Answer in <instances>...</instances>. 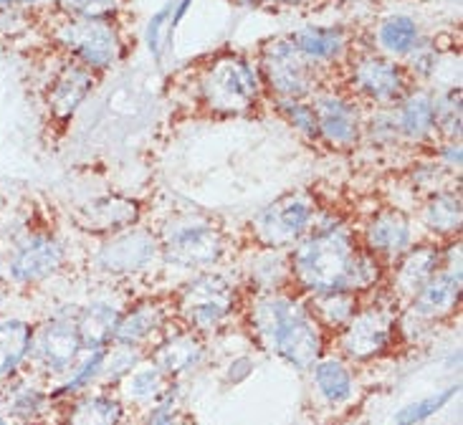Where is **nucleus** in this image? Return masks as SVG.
Masks as SVG:
<instances>
[{"instance_id": "nucleus-47", "label": "nucleus", "mask_w": 463, "mask_h": 425, "mask_svg": "<svg viewBox=\"0 0 463 425\" xmlns=\"http://www.w3.org/2000/svg\"><path fill=\"white\" fill-rule=\"evenodd\" d=\"M250 367H253V364H250L249 357H238L236 363L228 367V380H231V382H241V380H246V377L250 375Z\"/></svg>"}, {"instance_id": "nucleus-2", "label": "nucleus", "mask_w": 463, "mask_h": 425, "mask_svg": "<svg viewBox=\"0 0 463 425\" xmlns=\"http://www.w3.org/2000/svg\"><path fill=\"white\" fill-rule=\"evenodd\" d=\"M249 325L263 350L294 367H312L325 354V329L314 319L307 297L287 291L253 294Z\"/></svg>"}, {"instance_id": "nucleus-32", "label": "nucleus", "mask_w": 463, "mask_h": 425, "mask_svg": "<svg viewBox=\"0 0 463 425\" xmlns=\"http://www.w3.org/2000/svg\"><path fill=\"white\" fill-rule=\"evenodd\" d=\"M420 41V25L411 15H388L377 25V46L388 53L390 59H405L413 46Z\"/></svg>"}, {"instance_id": "nucleus-20", "label": "nucleus", "mask_w": 463, "mask_h": 425, "mask_svg": "<svg viewBox=\"0 0 463 425\" xmlns=\"http://www.w3.org/2000/svg\"><path fill=\"white\" fill-rule=\"evenodd\" d=\"M291 41L312 66L339 63L350 56V36L339 25H307L299 28Z\"/></svg>"}, {"instance_id": "nucleus-45", "label": "nucleus", "mask_w": 463, "mask_h": 425, "mask_svg": "<svg viewBox=\"0 0 463 425\" xmlns=\"http://www.w3.org/2000/svg\"><path fill=\"white\" fill-rule=\"evenodd\" d=\"M241 8H249V11H271V8H281L291 0H233Z\"/></svg>"}, {"instance_id": "nucleus-16", "label": "nucleus", "mask_w": 463, "mask_h": 425, "mask_svg": "<svg viewBox=\"0 0 463 425\" xmlns=\"http://www.w3.org/2000/svg\"><path fill=\"white\" fill-rule=\"evenodd\" d=\"M458 304H461V269L439 266V271L408 301L405 314L420 325H433L453 316L458 312Z\"/></svg>"}, {"instance_id": "nucleus-17", "label": "nucleus", "mask_w": 463, "mask_h": 425, "mask_svg": "<svg viewBox=\"0 0 463 425\" xmlns=\"http://www.w3.org/2000/svg\"><path fill=\"white\" fill-rule=\"evenodd\" d=\"M139 218H142V205L137 198H127L119 193L94 198L74 212L76 225L89 236L99 238H109L119 231H127L137 225Z\"/></svg>"}, {"instance_id": "nucleus-19", "label": "nucleus", "mask_w": 463, "mask_h": 425, "mask_svg": "<svg viewBox=\"0 0 463 425\" xmlns=\"http://www.w3.org/2000/svg\"><path fill=\"white\" fill-rule=\"evenodd\" d=\"M94 87H97V74L91 69L76 61L63 63L61 71H56V76L51 79L46 91V109L51 119L56 122L71 119Z\"/></svg>"}, {"instance_id": "nucleus-21", "label": "nucleus", "mask_w": 463, "mask_h": 425, "mask_svg": "<svg viewBox=\"0 0 463 425\" xmlns=\"http://www.w3.org/2000/svg\"><path fill=\"white\" fill-rule=\"evenodd\" d=\"M170 319V312L163 301L157 299H142L132 304L117 322L112 342H122V345H132V347H142L145 342H150L155 335H160Z\"/></svg>"}, {"instance_id": "nucleus-30", "label": "nucleus", "mask_w": 463, "mask_h": 425, "mask_svg": "<svg viewBox=\"0 0 463 425\" xmlns=\"http://www.w3.org/2000/svg\"><path fill=\"white\" fill-rule=\"evenodd\" d=\"M307 304L312 309L314 319L322 329L342 332L350 325L352 316L360 309V297L350 291H332V294H314L307 297Z\"/></svg>"}, {"instance_id": "nucleus-28", "label": "nucleus", "mask_w": 463, "mask_h": 425, "mask_svg": "<svg viewBox=\"0 0 463 425\" xmlns=\"http://www.w3.org/2000/svg\"><path fill=\"white\" fill-rule=\"evenodd\" d=\"M125 408L119 398L107 392L76 395L66 411V425H119Z\"/></svg>"}, {"instance_id": "nucleus-12", "label": "nucleus", "mask_w": 463, "mask_h": 425, "mask_svg": "<svg viewBox=\"0 0 463 425\" xmlns=\"http://www.w3.org/2000/svg\"><path fill=\"white\" fill-rule=\"evenodd\" d=\"M317 132L335 150H352L363 139V114L357 101L339 91H317L309 99Z\"/></svg>"}, {"instance_id": "nucleus-25", "label": "nucleus", "mask_w": 463, "mask_h": 425, "mask_svg": "<svg viewBox=\"0 0 463 425\" xmlns=\"http://www.w3.org/2000/svg\"><path fill=\"white\" fill-rule=\"evenodd\" d=\"M33 326L21 316L0 319V380H13L31 357Z\"/></svg>"}, {"instance_id": "nucleus-37", "label": "nucleus", "mask_w": 463, "mask_h": 425, "mask_svg": "<svg viewBox=\"0 0 463 425\" xmlns=\"http://www.w3.org/2000/svg\"><path fill=\"white\" fill-rule=\"evenodd\" d=\"M276 112L281 114L287 119V125L299 132L301 137L307 139H319V132H317V117H314V109L309 99H274Z\"/></svg>"}, {"instance_id": "nucleus-39", "label": "nucleus", "mask_w": 463, "mask_h": 425, "mask_svg": "<svg viewBox=\"0 0 463 425\" xmlns=\"http://www.w3.org/2000/svg\"><path fill=\"white\" fill-rule=\"evenodd\" d=\"M363 137L370 139L375 147H390L395 142H401V129L395 119V109H377L373 117H367L363 122Z\"/></svg>"}, {"instance_id": "nucleus-33", "label": "nucleus", "mask_w": 463, "mask_h": 425, "mask_svg": "<svg viewBox=\"0 0 463 425\" xmlns=\"http://www.w3.org/2000/svg\"><path fill=\"white\" fill-rule=\"evenodd\" d=\"M3 408L8 411L5 415H11L13 420H36L51 401L46 392L31 388V382L25 380H15L11 388L3 390Z\"/></svg>"}, {"instance_id": "nucleus-43", "label": "nucleus", "mask_w": 463, "mask_h": 425, "mask_svg": "<svg viewBox=\"0 0 463 425\" xmlns=\"http://www.w3.org/2000/svg\"><path fill=\"white\" fill-rule=\"evenodd\" d=\"M31 24L25 8H0V33H21Z\"/></svg>"}, {"instance_id": "nucleus-42", "label": "nucleus", "mask_w": 463, "mask_h": 425, "mask_svg": "<svg viewBox=\"0 0 463 425\" xmlns=\"http://www.w3.org/2000/svg\"><path fill=\"white\" fill-rule=\"evenodd\" d=\"M405 59H408L405 71L411 76V81H415V79H430L433 71H436V66H439V49L430 41L420 38Z\"/></svg>"}, {"instance_id": "nucleus-8", "label": "nucleus", "mask_w": 463, "mask_h": 425, "mask_svg": "<svg viewBox=\"0 0 463 425\" xmlns=\"http://www.w3.org/2000/svg\"><path fill=\"white\" fill-rule=\"evenodd\" d=\"M53 41L61 46L71 61L101 74L122 59L125 43L112 21H89V18H66L53 28Z\"/></svg>"}, {"instance_id": "nucleus-49", "label": "nucleus", "mask_w": 463, "mask_h": 425, "mask_svg": "<svg viewBox=\"0 0 463 425\" xmlns=\"http://www.w3.org/2000/svg\"><path fill=\"white\" fill-rule=\"evenodd\" d=\"M0 284H5V250L0 249Z\"/></svg>"}, {"instance_id": "nucleus-40", "label": "nucleus", "mask_w": 463, "mask_h": 425, "mask_svg": "<svg viewBox=\"0 0 463 425\" xmlns=\"http://www.w3.org/2000/svg\"><path fill=\"white\" fill-rule=\"evenodd\" d=\"M173 3L175 0H167L160 11L155 13L147 24V31H145V43H147V51L155 61H163L165 43H173L170 41V18H173Z\"/></svg>"}, {"instance_id": "nucleus-44", "label": "nucleus", "mask_w": 463, "mask_h": 425, "mask_svg": "<svg viewBox=\"0 0 463 425\" xmlns=\"http://www.w3.org/2000/svg\"><path fill=\"white\" fill-rule=\"evenodd\" d=\"M461 142L458 139H446V145H440L439 147V163L446 167V170H451L458 175V170H461Z\"/></svg>"}, {"instance_id": "nucleus-38", "label": "nucleus", "mask_w": 463, "mask_h": 425, "mask_svg": "<svg viewBox=\"0 0 463 425\" xmlns=\"http://www.w3.org/2000/svg\"><path fill=\"white\" fill-rule=\"evenodd\" d=\"M461 390V385H453V388L443 390V392H436V395H428L423 401H415L411 405H405L401 408L398 413H395V425H418L428 420L430 415H436L443 408V405H449L451 398Z\"/></svg>"}, {"instance_id": "nucleus-52", "label": "nucleus", "mask_w": 463, "mask_h": 425, "mask_svg": "<svg viewBox=\"0 0 463 425\" xmlns=\"http://www.w3.org/2000/svg\"><path fill=\"white\" fill-rule=\"evenodd\" d=\"M3 398H5V395H3V388H0V411H3Z\"/></svg>"}, {"instance_id": "nucleus-24", "label": "nucleus", "mask_w": 463, "mask_h": 425, "mask_svg": "<svg viewBox=\"0 0 463 425\" xmlns=\"http://www.w3.org/2000/svg\"><path fill=\"white\" fill-rule=\"evenodd\" d=\"M203 360V342L201 335L183 329L177 335H167L163 342L155 347V364L163 370L165 375L177 377L185 375L195 364Z\"/></svg>"}, {"instance_id": "nucleus-11", "label": "nucleus", "mask_w": 463, "mask_h": 425, "mask_svg": "<svg viewBox=\"0 0 463 425\" xmlns=\"http://www.w3.org/2000/svg\"><path fill=\"white\" fill-rule=\"evenodd\" d=\"M347 84L357 97L373 101L377 107H392L413 89L405 66L383 53L352 56Z\"/></svg>"}, {"instance_id": "nucleus-51", "label": "nucleus", "mask_w": 463, "mask_h": 425, "mask_svg": "<svg viewBox=\"0 0 463 425\" xmlns=\"http://www.w3.org/2000/svg\"><path fill=\"white\" fill-rule=\"evenodd\" d=\"M5 304V291H3V284H0V307Z\"/></svg>"}, {"instance_id": "nucleus-53", "label": "nucleus", "mask_w": 463, "mask_h": 425, "mask_svg": "<svg viewBox=\"0 0 463 425\" xmlns=\"http://www.w3.org/2000/svg\"><path fill=\"white\" fill-rule=\"evenodd\" d=\"M170 425H188V423H175V420H173V423H170Z\"/></svg>"}, {"instance_id": "nucleus-34", "label": "nucleus", "mask_w": 463, "mask_h": 425, "mask_svg": "<svg viewBox=\"0 0 463 425\" xmlns=\"http://www.w3.org/2000/svg\"><path fill=\"white\" fill-rule=\"evenodd\" d=\"M461 89H446L433 94V119L436 135L446 139H461Z\"/></svg>"}, {"instance_id": "nucleus-31", "label": "nucleus", "mask_w": 463, "mask_h": 425, "mask_svg": "<svg viewBox=\"0 0 463 425\" xmlns=\"http://www.w3.org/2000/svg\"><path fill=\"white\" fill-rule=\"evenodd\" d=\"M119 316L122 314L117 312L112 304H104V301H97V304H91V307H87L84 312L79 314L76 329H79V337H81L84 350L107 347L114 339V329H117Z\"/></svg>"}, {"instance_id": "nucleus-18", "label": "nucleus", "mask_w": 463, "mask_h": 425, "mask_svg": "<svg viewBox=\"0 0 463 425\" xmlns=\"http://www.w3.org/2000/svg\"><path fill=\"white\" fill-rule=\"evenodd\" d=\"M440 250H443V246L439 241H420V243H413L398 261L392 263V279H390L392 299H413L428 279L439 271Z\"/></svg>"}, {"instance_id": "nucleus-7", "label": "nucleus", "mask_w": 463, "mask_h": 425, "mask_svg": "<svg viewBox=\"0 0 463 425\" xmlns=\"http://www.w3.org/2000/svg\"><path fill=\"white\" fill-rule=\"evenodd\" d=\"M238 287L226 274H198L180 288L177 316L195 335H211L236 312Z\"/></svg>"}, {"instance_id": "nucleus-26", "label": "nucleus", "mask_w": 463, "mask_h": 425, "mask_svg": "<svg viewBox=\"0 0 463 425\" xmlns=\"http://www.w3.org/2000/svg\"><path fill=\"white\" fill-rule=\"evenodd\" d=\"M250 287L256 294L284 291L291 284V259L284 249H259L249 266Z\"/></svg>"}, {"instance_id": "nucleus-29", "label": "nucleus", "mask_w": 463, "mask_h": 425, "mask_svg": "<svg viewBox=\"0 0 463 425\" xmlns=\"http://www.w3.org/2000/svg\"><path fill=\"white\" fill-rule=\"evenodd\" d=\"M312 380L317 392L332 405L347 402L354 390V375L342 357H319L312 364Z\"/></svg>"}, {"instance_id": "nucleus-4", "label": "nucleus", "mask_w": 463, "mask_h": 425, "mask_svg": "<svg viewBox=\"0 0 463 425\" xmlns=\"http://www.w3.org/2000/svg\"><path fill=\"white\" fill-rule=\"evenodd\" d=\"M157 241L160 256L180 269H208L226 256V233L201 212L170 218Z\"/></svg>"}, {"instance_id": "nucleus-10", "label": "nucleus", "mask_w": 463, "mask_h": 425, "mask_svg": "<svg viewBox=\"0 0 463 425\" xmlns=\"http://www.w3.org/2000/svg\"><path fill=\"white\" fill-rule=\"evenodd\" d=\"M66 263L61 238L41 228H24L5 250V281L15 287H36Z\"/></svg>"}, {"instance_id": "nucleus-5", "label": "nucleus", "mask_w": 463, "mask_h": 425, "mask_svg": "<svg viewBox=\"0 0 463 425\" xmlns=\"http://www.w3.org/2000/svg\"><path fill=\"white\" fill-rule=\"evenodd\" d=\"M319 211L322 208L312 193H284L250 218L249 233L259 249L288 250L312 231Z\"/></svg>"}, {"instance_id": "nucleus-22", "label": "nucleus", "mask_w": 463, "mask_h": 425, "mask_svg": "<svg viewBox=\"0 0 463 425\" xmlns=\"http://www.w3.org/2000/svg\"><path fill=\"white\" fill-rule=\"evenodd\" d=\"M395 119L401 129V139L426 145L436 137V119H433V94L426 89H411L395 104Z\"/></svg>"}, {"instance_id": "nucleus-23", "label": "nucleus", "mask_w": 463, "mask_h": 425, "mask_svg": "<svg viewBox=\"0 0 463 425\" xmlns=\"http://www.w3.org/2000/svg\"><path fill=\"white\" fill-rule=\"evenodd\" d=\"M420 223L426 225L428 233H433L436 241H453L461 236L463 205L458 190H440L433 195H426L420 205Z\"/></svg>"}, {"instance_id": "nucleus-36", "label": "nucleus", "mask_w": 463, "mask_h": 425, "mask_svg": "<svg viewBox=\"0 0 463 425\" xmlns=\"http://www.w3.org/2000/svg\"><path fill=\"white\" fill-rule=\"evenodd\" d=\"M458 180L456 173L446 170L443 165L436 160H428V163H418L411 173V183H413L415 193H420L423 198L440 193V190H453V183Z\"/></svg>"}, {"instance_id": "nucleus-15", "label": "nucleus", "mask_w": 463, "mask_h": 425, "mask_svg": "<svg viewBox=\"0 0 463 425\" xmlns=\"http://www.w3.org/2000/svg\"><path fill=\"white\" fill-rule=\"evenodd\" d=\"M357 236L363 249L370 250L385 266H392L415 243L413 221L401 208H383L373 212Z\"/></svg>"}, {"instance_id": "nucleus-14", "label": "nucleus", "mask_w": 463, "mask_h": 425, "mask_svg": "<svg viewBox=\"0 0 463 425\" xmlns=\"http://www.w3.org/2000/svg\"><path fill=\"white\" fill-rule=\"evenodd\" d=\"M160 256V241L150 228L132 225L114 236L104 238L97 261L104 271L114 276H132L145 271Z\"/></svg>"}, {"instance_id": "nucleus-48", "label": "nucleus", "mask_w": 463, "mask_h": 425, "mask_svg": "<svg viewBox=\"0 0 463 425\" xmlns=\"http://www.w3.org/2000/svg\"><path fill=\"white\" fill-rule=\"evenodd\" d=\"M43 3H59V0H0V8H36Z\"/></svg>"}, {"instance_id": "nucleus-3", "label": "nucleus", "mask_w": 463, "mask_h": 425, "mask_svg": "<svg viewBox=\"0 0 463 425\" xmlns=\"http://www.w3.org/2000/svg\"><path fill=\"white\" fill-rule=\"evenodd\" d=\"M203 104L215 114H246L263 97L259 63L238 53H223L203 69L198 81Z\"/></svg>"}, {"instance_id": "nucleus-1", "label": "nucleus", "mask_w": 463, "mask_h": 425, "mask_svg": "<svg viewBox=\"0 0 463 425\" xmlns=\"http://www.w3.org/2000/svg\"><path fill=\"white\" fill-rule=\"evenodd\" d=\"M291 284L304 297L350 291L370 294L385 279V263L363 249L360 236L342 218L319 211L314 228L291 249Z\"/></svg>"}, {"instance_id": "nucleus-41", "label": "nucleus", "mask_w": 463, "mask_h": 425, "mask_svg": "<svg viewBox=\"0 0 463 425\" xmlns=\"http://www.w3.org/2000/svg\"><path fill=\"white\" fill-rule=\"evenodd\" d=\"M66 15L89 21H112L122 11V0H59Z\"/></svg>"}, {"instance_id": "nucleus-35", "label": "nucleus", "mask_w": 463, "mask_h": 425, "mask_svg": "<svg viewBox=\"0 0 463 425\" xmlns=\"http://www.w3.org/2000/svg\"><path fill=\"white\" fill-rule=\"evenodd\" d=\"M142 363V354L139 347L132 345H122V342H114L107 345L104 350V363H101L99 380L101 382H122L137 364Z\"/></svg>"}, {"instance_id": "nucleus-50", "label": "nucleus", "mask_w": 463, "mask_h": 425, "mask_svg": "<svg viewBox=\"0 0 463 425\" xmlns=\"http://www.w3.org/2000/svg\"><path fill=\"white\" fill-rule=\"evenodd\" d=\"M15 420H13L11 415H5V413H0V425H13Z\"/></svg>"}, {"instance_id": "nucleus-6", "label": "nucleus", "mask_w": 463, "mask_h": 425, "mask_svg": "<svg viewBox=\"0 0 463 425\" xmlns=\"http://www.w3.org/2000/svg\"><path fill=\"white\" fill-rule=\"evenodd\" d=\"M339 335V350L352 363H370L395 347L398 329V301L380 297L367 307H360L352 322Z\"/></svg>"}, {"instance_id": "nucleus-13", "label": "nucleus", "mask_w": 463, "mask_h": 425, "mask_svg": "<svg viewBox=\"0 0 463 425\" xmlns=\"http://www.w3.org/2000/svg\"><path fill=\"white\" fill-rule=\"evenodd\" d=\"M84 350L76 322L71 319H51L41 326H33L31 357L28 363H36L41 373L51 377L66 375Z\"/></svg>"}, {"instance_id": "nucleus-27", "label": "nucleus", "mask_w": 463, "mask_h": 425, "mask_svg": "<svg viewBox=\"0 0 463 425\" xmlns=\"http://www.w3.org/2000/svg\"><path fill=\"white\" fill-rule=\"evenodd\" d=\"M122 382L127 398L145 408H155L173 395V380L155 363H139Z\"/></svg>"}, {"instance_id": "nucleus-9", "label": "nucleus", "mask_w": 463, "mask_h": 425, "mask_svg": "<svg viewBox=\"0 0 463 425\" xmlns=\"http://www.w3.org/2000/svg\"><path fill=\"white\" fill-rule=\"evenodd\" d=\"M263 87L276 99H312L317 94V66L307 61L291 36L271 38L261 46L259 59Z\"/></svg>"}, {"instance_id": "nucleus-46", "label": "nucleus", "mask_w": 463, "mask_h": 425, "mask_svg": "<svg viewBox=\"0 0 463 425\" xmlns=\"http://www.w3.org/2000/svg\"><path fill=\"white\" fill-rule=\"evenodd\" d=\"M190 8H193V0H175V3H173V18H170V41H173L177 25H180V21L188 15Z\"/></svg>"}]
</instances>
